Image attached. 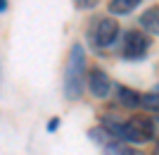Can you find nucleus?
<instances>
[{"instance_id":"obj_5","label":"nucleus","mask_w":159,"mask_h":155,"mask_svg":"<svg viewBox=\"0 0 159 155\" xmlns=\"http://www.w3.org/2000/svg\"><path fill=\"white\" fill-rule=\"evenodd\" d=\"M140 27L145 34H152V36H159V5H152L147 7L145 12L140 14Z\"/></svg>"},{"instance_id":"obj_8","label":"nucleus","mask_w":159,"mask_h":155,"mask_svg":"<svg viewBox=\"0 0 159 155\" xmlns=\"http://www.w3.org/2000/svg\"><path fill=\"white\" fill-rule=\"evenodd\" d=\"M140 108L150 110V112H159V84L150 93H140Z\"/></svg>"},{"instance_id":"obj_9","label":"nucleus","mask_w":159,"mask_h":155,"mask_svg":"<svg viewBox=\"0 0 159 155\" xmlns=\"http://www.w3.org/2000/svg\"><path fill=\"white\" fill-rule=\"evenodd\" d=\"M76 10H93V7L100 5V0H74Z\"/></svg>"},{"instance_id":"obj_13","label":"nucleus","mask_w":159,"mask_h":155,"mask_svg":"<svg viewBox=\"0 0 159 155\" xmlns=\"http://www.w3.org/2000/svg\"><path fill=\"white\" fill-rule=\"evenodd\" d=\"M7 7H10V0H0V14L7 12Z\"/></svg>"},{"instance_id":"obj_3","label":"nucleus","mask_w":159,"mask_h":155,"mask_svg":"<svg viewBox=\"0 0 159 155\" xmlns=\"http://www.w3.org/2000/svg\"><path fill=\"white\" fill-rule=\"evenodd\" d=\"M150 46H152V41H150V36L143 34V31H138V29H131V31H126L124 34V46H121V57L124 60H140V57H145V53L150 50Z\"/></svg>"},{"instance_id":"obj_11","label":"nucleus","mask_w":159,"mask_h":155,"mask_svg":"<svg viewBox=\"0 0 159 155\" xmlns=\"http://www.w3.org/2000/svg\"><path fill=\"white\" fill-rule=\"evenodd\" d=\"M57 127H60V119H57V117H52V119L48 122V131H57Z\"/></svg>"},{"instance_id":"obj_2","label":"nucleus","mask_w":159,"mask_h":155,"mask_svg":"<svg viewBox=\"0 0 159 155\" xmlns=\"http://www.w3.org/2000/svg\"><path fill=\"white\" fill-rule=\"evenodd\" d=\"M119 22L114 17H98V19L90 22L88 27V38H90V46L93 48H109L114 41L119 38Z\"/></svg>"},{"instance_id":"obj_1","label":"nucleus","mask_w":159,"mask_h":155,"mask_svg":"<svg viewBox=\"0 0 159 155\" xmlns=\"http://www.w3.org/2000/svg\"><path fill=\"white\" fill-rule=\"evenodd\" d=\"M86 88V48L74 43L66 55L64 67V95L69 100H79Z\"/></svg>"},{"instance_id":"obj_7","label":"nucleus","mask_w":159,"mask_h":155,"mask_svg":"<svg viewBox=\"0 0 159 155\" xmlns=\"http://www.w3.org/2000/svg\"><path fill=\"white\" fill-rule=\"evenodd\" d=\"M140 2H143V0H109L107 7H109L112 14H128V12H133Z\"/></svg>"},{"instance_id":"obj_12","label":"nucleus","mask_w":159,"mask_h":155,"mask_svg":"<svg viewBox=\"0 0 159 155\" xmlns=\"http://www.w3.org/2000/svg\"><path fill=\"white\" fill-rule=\"evenodd\" d=\"M119 155H140V153L135 148H126V146H124V148L119 150Z\"/></svg>"},{"instance_id":"obj_10","label":"nucleus","mask_w":159,"mask_h":155,"mask_svg":"<svg viewBox=\"0 0 159 155\" xmlns=\"http://www.w3.org/2000/svg\"><path fill=\"white\" fill-rule=\"evenodd\" d=\"M150 122H152V136L159 138V117H150Z\"/></svg>"},{"instance_id":"obj_4","label":"nucleus","mask_w":159,"mask_h":155,"mask_svg":"<svg viewBox=\"0 0 159 155\" xmlns=\"http://www.w3.org/2000/svg\"><path fill=\"white\" fill-rule=\"evenodd\" d=\"M86 81H88V91H90L95 98H102V100H105L107 95H109V91H112V79L107 76L105 69H100V67L90 69Z\"/></svg>"},{"instance_id":"obj_6","label":"nucleus","mask_w":159,"mask_h":155,"mask_svg":"<svg viewBox=\"0 0 159 155\" xmlns=\"http://www.w3.org/2000/svg\"><path fill=\"white\" fill-rule=\"evenodd\" d=\"M116 98H119V105L128 110H138L140 108V93L133 91L128 86H116Z\"/></svg>"},{"instance_id":"obj_14","label":"nucleus","mask_w":159,"mask_h":155,"mask_svg":"<svg viewBox=\"0 0 159 155\" xmlns=\"http://www.w3.org/2000/svg\"><path fill=\"white\" fill-rule=\"evenodd\" d=\"M152 155H159V146H157V148H154V153Z\"/></svg>"}]
</instances>
